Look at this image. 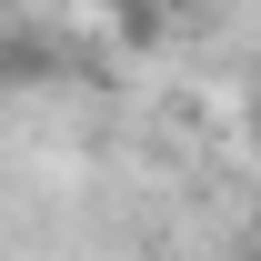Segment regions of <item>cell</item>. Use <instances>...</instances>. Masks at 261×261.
Returning <instances> with one entry per match:
<instances>
[{
  "instance_id": "3957f363",
  "label": "cell",
  "mask_w": 261,
  "mask_h": 261,
  "mask_svg": "<svg viewBox=\"0 0 261 261\" xmlns=\"http://www.w3.org/2000/svg\"><path fill=\"white\" fill-rule=\"evenodd\" d=\"M151 10H201V0H151Z\"/></svg>"
},
{
  "instance_id": "6da1fadb",
  "label": "cell",
  "mask_w": 261,
  "mask_h": 261,
  "mask_svg": "<svg viewBox=\"0 0 261 261\" xmlns=\"http://www.w3.org/2000/svg\"><path fill=\"white\" fill-rule=\"evenodd\" d=\"M70 70V50L50 31H0V91H50Z\"/></svg>"
},
{
  "instance_id": "7a4b0ae2",
  "label": "cell",
  "mask_w": 261,
  "mask_h": 261,
  "mask_svg": "<svg viewBox=\"0 0 261 261\" xmlns=\"http://www.w3.org/2000/svg\"><path fill=\"white\" fill-rule=\"evenodd\" d=\"M100 10H111V20H130V31H141V20H161L151 0H100Z\"/></svg>"
}]
</instances>
